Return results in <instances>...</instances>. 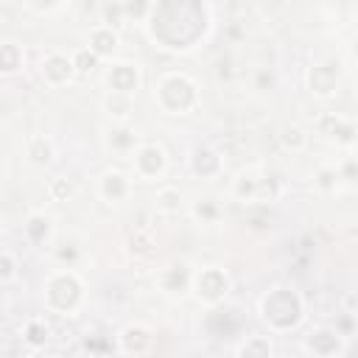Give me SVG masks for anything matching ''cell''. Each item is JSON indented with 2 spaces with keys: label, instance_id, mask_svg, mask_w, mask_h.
Masks as SVG:
<instances>
[{
  "label": "cell",
  "instance_id": "obj_1",
  "mask_svg": "<svg viewBox=\"0 0 358 358\" xmlns=\"http://www.w3.org/2000/svg\"><path fill=\"white\" fill-rule=\"evenodd\" d=\"M260 319L274 333H288L305 319V302L294 288H271L260 299Z\"/></svg>",
  "mask_w": 358,
  "mask_h": 358
},
{
  "label": "cell",
  "instance_id": "obj_2",
  "mask_svg": "<svg viewBox=\"0 0 358 358\" xmlns=\"http://www.w3.org/2000/svg\"><path fill=\"white\" fill-rule=\"evenodd\" d=\"M154 101L168 115H187L199 103V84L185 73H165L154 87Z\"/></svg>",
  "mask_w": 358,
  "mask_h": 358
},
{
  "label": "cell",
  "instance_id": "obj_3",
  "mask_svg": "<svg viewBox=\"0 0 358 358\" xmlns=\"http://www.w3.org/2000/svg\"><path fill=\"white\" fill-rule=\"evenodd\" d=\"M42 299L45 305L53 310V313H62V316H70L78 310L81 299H84V285L78 280V274L62 268V271H53L45 285H42Z\"/></svg>",
  "mask_w": 358,
  "mask_h": 358
},
{
  "label": "cell",
  "instance_id": "obj_4",
  "mask_svg": "<svg viewBox=\"0 0 358 358\" xmlns=\"http://www.w3.org/2000/svg\"><path fill=\"white\" fill-rule=\"evenodd\" d=\"M190 288L196 291V296L204 305H218L229 294V277L218 266H204L201 271H193V285Z\"/></svg>",
  "mask_w": 358,
  "mask_h": 358
},
{
  "label": "cell",
  "instance_id": "obj_5",
  "mask_svg": "<svg viewBox=\"0 0 358 358\" xmlns=\"http://www.w3.org/2000/svg\"><path fill=\"white\" fill-rule=\"evenodd\" d=\"M131 168H134L137 179H145V182L162 179V173H165V168H168L165 148L157 145V143H140V145L131 151Z\"/></svg>",
  "mask_w": 358,
  "mask_h": 358
},
{
  "label": "cell",
  "instance_id": "obj_6",
  "mask_svg": "<svg viewBox=\"0 0 358 358\" xmlns=\"http://www.w3.org/2000/svg\"><path fill=\"white\" fill-rule=\"evenodd\" d=\"M305 350L313 355V358H341L344 350H347V338L336 330V327H313L308 336H305Z\"/></svg>",
  "mask_w": 358,
  "mask_h": 358
},
{
  "label": "cell",
  "instance_id": "obj_7",
  "mask_svg": "<svg viewBox=\"0 0 358 358\" xmlns=\"http://www.w3.org/2000/svg\"><path fill=\"white\" fill-rule=\"evenodd\" d=\"M39 76L48 87H64L76 78V67H73V56L62 53V50H50L42 56L39 62Z\"/></svg>",
  "mask_w": 358,
  "mask_h": 358
},
{
  "label": "cell",
  "instance_id": "obj_8",
  "mask_svg": "<svg viewBox=\"0 0 358 358\" xmlns=\"http://www.w3.org/2000/svg\"><path fill=\"white\" fill-rule=\"evenodd\" d=\"M338 84H341L338 64H333V62H316V64H310V70H308V90L313 95L330 98V95H336Z\"/></svg>",
  "mask_w": 358,
  "mask_h": 358
},
{
  "label": "cell",
  "instance_id": "obj_9",
  "mask_svg": "<svg viewBox=\"0 0 358 358\" xmlns=\"http://www.w3.org/2000/svg\"><path fill=\"white\" fill-rule=\"evenodd\" d=\"M106 87H109V92L134 98V92L140 90V67L131 62H112L106 70Z\"/></svg>",
  "mask_w": 358,
  "mask_h": 358
},
{
  "label": "cell",
  "instance_id": "obj_10",
  "mask_svg": "<svg viewBox=\"0 0 358 358\" xmlns=\"http://www.w3.org/2000/svg\"><path fill=\"white\" fill-rule=\"evenodd\" d=\"M319 134H324L327 140H336L341 145H352L355 140V126L347 115H338V112H324L319 115Z\"/></svg>",
  "mask_w": 358,
  "mask_h": 358
},
{
  "label": "cell",
  "instance_id": "obj_11",
  "mask_svg": "<svg viewBox=\"0 0 358 358\" xmlns=\"http://www.w3.org/2000/svg\"><path fill=\"white\" fill-rule=\"evenodd\" d=\"M117 45H120V34H117V28H112V25L98 22V25H92L90 34H87V50H92L98 59H109V56L117 50Z\"/></svg>",
  "mask_w": 358,
  "mask_h": 358
},
{
  "label": "cell",
  "instance_id": "obj_12",
  "mask_svg": "<svg viewBox=\"0 0 358 358\" xmlns=\"http://www.w3.org/2000/svg\"><path fill=\"white\" fill-rule=\"evenodd\" d=\"M159 285H162L165 294H171V296H182V294L193 285V268H190L185 260H176V263H171L168 268H162V274H159Z\"/></svg>",
  "mask_w": 358,
  "mask_h": 358
},
{
  "label": "cell",
  "instance_id": "obj_13",
  "mask_svg": "<svg viewBox=\"0 0 358 358\" xmlns=\"http://www.w3.org/2000/svg\"><path fill=\"white\" fill-rule=\"evenodd\" d=\"M98 193H101L103 201L117 204V201H123V199L131 193V179H129L123 171H106V173L98 179Z\"/></svg>",
  "mask_w": 358,
  "mask_h": 358
},
{
  "label": "cell",
  "instance_id": "obj_14",
  "mask_svg": "<svg viewBox=\"0 0 358 358\" xmlns=\"http://www.w3.org/2000/svg\"><path fill=\"white\" fill-rule=\"evenodd\" d=\"M190 171L201 179H213L221 173V157L215 148L210 145H196L193 154H190Z\"/></svg>",
  "mask_w": 358,
  "mask_h": 358
},
{
  "label": "cell",
  "instance_id": "obj_15",
  "mask_svg": "<svg viewBox=\"0 0 358 358\" xmlns=\"http://www.w3.org/2000/svg\"><path fill=\"white\" fill-rule=\"evenodd\" d=\"M117 344H120L123 352L140 355V352H145V350L151 347V333H148V327H143V324H126V327L120 330V336H117Z\"/></svg>",
  "mask_w": 358,
  "mask_h": 358
},
{
  "label": "cell",
  "instance_id": "obj_16",
  "mask_svg": "<svg viewBox=\"0 0 358 358\" xmlns=\"http://www.w3.org/2000/svg\"><path fill=\"white\" fill-rule=\"evenodd\" d=\"M25 238L31 241V243H36V246H45L50 238H53V221H50V215H45V213H31L28 218H25Z\"/></svg>",
  "mask_w": 358,
  "mask_h": 358
},
{
  "label": "cell",
  "instance_id": "obj_17",
  "mask_svg": "<svg viewBox=\"0 0 358 358\" xmlns=\"http://www.w3.org/2000/svg\"><path fill=\"white\" fill-rule=\"evenodd\" d=\"M103 109L109 112V117L115 123H126L134 112V98L131 95H120V92H106L103 95Z\"/></svg>",
  "mask_w": 358,
  "mask_h": 358
},
{
  "label": "cell",
  "instance_id": "obj_18",
  "mask_svg": "<svg viewBox=\"0 0 358 358\" xmlns=\"http://www.w3.org/2000/svg\"><path fill=\"white\" fill-rule=\"evenodd\" d=\"M25 154L34 165H48L56 157V148H53V140H48L45 134H34L25 143Z\"/></svg>",
  "mask_w": 358,
  "mask_h": 358
},
{
  "label": "cell",
  "instance_id": "obj_19",
  "mask_svg": "<svg viewBox=\"0 0 358 358\" xmlns=\"http://www.w3.org/2000/svg\"><path fill=\"white\" fill-rule=\"evenodd\" d=\"M137 145H140V143H137V134H134V129H131L129 123H115V126L109 129V148L126 154V151H134Z\"/></svg>",
  "mask_w": 358,
  "mask_h": 358
},
{
  "label": "cell",
  "instance_id": "obj_20",
  "mask_svg": "<svg viewBox=\"0 0 358 358\" xmlns=\"http://www.w3.org/2000/svg\"><path fill=\"white\" fill-rule=\"evenodd\" d=\"M48 336H50V327H48V322L42 316H34V319H28L22 324V341L28 347H34V350L45 347L48 344Z\"/></svg>",
  "mask_w": 358,
  "mask_h": 358
},
{
  "label": "cell",
  "instance_id": "obj_21",
  "mask_svg": "<svg viewBox=\"0 0 358 358\" xmlns=\"http://www.w3.org/2000/svg\"><path fill=\"white\" fill-rule=\"evenodd\" d=\"M22 62H25V53L17 42H0V73L3 76L17 73L22 67Z\"/></svg>",
  "mask_w": 358,
  "mask_h": 358
},
{
  "label": "cell",
  "instance_id": "obj_22",
  "mask_svg": "<svg viewBox=\"0 0 358 358\" xmlns=\"http://www.w3.org/2000/svg\"><path fill=\"white\" fill-rule=\"evenodd\" d=\"M154 207H157V213H162V215L179 213V207H182V193H179V187H159L157 196H154Z\"/></svg>",
  "mask_w": 358,
  "mask_h": 358
},
{
  "label": "cell",
  "instance_id": "obj_23",
  "mask_svg": "<svg viewBox=\"0 0 358 358\" xmlns=\"http://www.w3.org/2000/svg\"><path fill=\"white\" fill-rule=\"evenodd\" d=\"M241 358H271V341L266 336H246V341L238 347Z\"/></svg>",
  "mask_w": 358,
  "mask_h": 358
},
{
  "label": "cell",
  "instance_id": "obj_24",
  "mask_svg": "<svg viewBox=\"0 0 358 358\" xmlns=\"http://www.w3.org/2000/svg\"><path fill=\"white\" fill-rule=\"evenodd\" d=\"M308 131L302 129V126H296V123H288V126H282V131H280V143L285 145V148H291V151H302L305 145H308Z\"/></svg>",
  "mask_w": 358,
  "mask_h": 358
},
{
  "label": "cell",
  "instance_id": "obj_25",
  "mask_svg": "<svg viewBox=\"0 0 358 358\" xmlns=\"http://www.w3.org/2000/svg\"><path fill=\"white\" fill-rule=\"evenodd\" d=\"M218 213H221V207H218L213 199H199V201L193 204V215H196L201 224H213V221L218 218Z\"/></svg>",
  "mask_w": 358,
  "mask_h": 358
},
{
  "label": "cell",
  "instance_id": "obj_26",
  "mask_svg": "<svg viewBox=\"0 0 358 358\" xmlns=\"http://www.w3.org/2000/svg\"><path fill=\"white\" fill-rule=\"evenodd\" d=\"M70 56H73L76 73H90V70H95V64L101 62V59H98L92 50H87V48H78V50H73Z\"/></svg>",
  "mask_w": 358,
  "mask_h": 358
},
{
  "label": "cell",
  "instance_id": "obj_27",
  "mask_svg": "<svg viewBox=\"0 0 358 358\" xmlns=\"http://www.w3.org/2000/svg\"><path fill=\"white\" fill-rule=\"evenodd\" d=\"M17 277V257L8 249H0V282H11Z\"/></svg>",
  "mask_w": 358,
  "mask_h": 358
},
{
  "label": "cell",
  "instance_id": "obj_28",
  "mask_svg": "<svg viewBox=\"0 0 358 358\" xmlns=\"http://www.w3.org/2000/svg\"><path fill=\"white\" fill-rule=\"evenodd\" d=\"M48 193H50V199H53V201H67V196L73 193V185H70L64 176H56V179H50Z\"/></svg>",
  "mask_w": 358,
  "mask_h": 358
},
{
  "label": "cell",
  "instance_id": "obj_29",
  "mask_svg": "<svg viewBox=\"0 0 358 358\" xmlns=\"http://www.w3.org/2000/svg\"><path fill=\"white\" fill-rule=\"evenodd\" d=\"M316 176H319V179H316V182H319V187H327V190H330V187H336V182L341 179V176H338V168H322Z\"/></svg>",
  "mask_w": 358,
  "mask_h": 358
},
{
  "label": "cell",
  "instance_id": "obj_30",
  "mask_svg": "<svg viewBox=\"0 0 358 358\" xmlns=\"http://www.w3.org/2000/svg\"><path fill=\"white\" fill-rule=\"evenodd\" d=\"M28 11H36V14H56V11H64L67 3H53V6H42V3H25Z\"/></svg>",
  "mask_w": 358,
  "mask_h": 358
},
{
  "label": "cell",
  "instance_id": "obj_31",
  "mask_svg": "<svg viewBox=\"0 0 358 358\" xmlns=\"http://www.w3.org/2000/svg\"><path fill=\"white\" fill-rule=\"evenodd\" d=\"M255 78H257V90H266V84H268V87L274 84V76H271V73H266L263 67H260V70H255Z\"/></svg>",
  "mask_w": 358,
  "mask_h": 358
},
{
  "label": "cell",
  "instance_id": "obj_32",
  "mask_svg": "<svg viewBox=\"0 0 358 358\" xmlns=\"http://www.w3.org/2000/svg\"><path fill=\"white\" fill-rule=\"evenodd\" d=\"M0 358H6V355H3V350H0Z\"/></svg>",
  "mask_w": 358,
  "mask_h": 358
}]
</instances>
